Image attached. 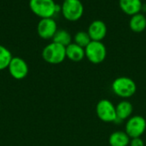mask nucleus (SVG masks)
Listing matches in <instances>:
<instances>
[{
	"label": "nucleus",
	"mask_w": 146,
	"mask_h": 146,
	"mask_svg": "<svg viewBox=\"0 0 146 146\" xmlns=\"http://www.w3.org/2000/svg\"><path fill=\"white\" fill-rule=\"evenodd\" d=\"M112 90L117 96L127 100L136 93L137 85L132 78L122 76L113 81Z\"/></svg>",
	"instance_id": "1"
},
{
	"label": "nucleus",
	"mask_w": 146,
	"mask_h": 146,
	"mask_svg": "<svg viewBox=\"0 0 146 146\" xmlns=\"http://www.w3.org/2000/svg\"><path fill=\"white\" fill-rule=\"evenodd\" d=\"M42 57L45 62L50 65L61 64L66 59V47L52 41L44 47Z\"/></svg>",
	"instance_id": "2"
},
{
	"label": "nucleus",
	"mask_w": 146,
	"mask_h": 146,
	"mask_svg": "<svg viewBox=\"0 0 146 146\" xmlns=\"http://www.w3.org/2000/svg\"><path fill=\"white\" fill-rule=\"evenodd\" d=\"M86 59L94 65H98L104 62L107 56V49L102 41L92 40L85 48Z\"/></svg>",
	"instance_id": "3"
},
{
	"label": "nucleus",
	"mask_w": 146,
	"mask_h": 146,
	"mask_svg": "<svg viewBox=\"0 0 146 146\" xmlns=\"http://www.w3.org/2000/svg\"><path fill=\"white\" fill-rule=\"evenodd\" d=\"M56 5L54 0H29L31 10L41 18L52 17L56 13Z\"/></svg>",
	"instance_id": "4"
},
{
	"label": "nucleus",
	"mask_w": 146,
	"mask_h": 146,
	"mask_svg": "<svg viewBox=\"0 0 146 146\" xmlns=\"http://www.w3.org/2000/svg\"><path fill=\"white\" fill-rule=\"evenodd\" d=\"M61 11L63 16L71 22L79 20L84 13V5L80 0H64Z\"/></svg>",
	"instance_id": "5"
},
{
	"label": "nucleus",
	"mask_w": 146,
	"mask_h": 146,
	"mask_svg": "<svg viewBox=\"0 0 146 146\" xmlns=\"http://www.w3.org/2000/svg\"><path fill=\"white\" fill-rule=\"evenodd\" d=\"M96 113L99 120L106 123L115 122L117 119L115 106L107 99L100 100L96 106Z\"/></svg>",
	"instance_id": "6"
},
{
	"label": "nucleus",
	"mask_w": 146,
	"mask_h": 146,
	"mask_svg": "<svg viewBox=\"0 0 146 146\" xmlns=\"http://www.w3.org/2000/svg\"><path fill=\"white\" fill-rule=\"evenodd\" d=\"M125 129L130 139L141 138L146 131V120L141 115L132 116L127 120Z\"/></svg>",
	"instance_id": "7"
},
{
	"label": "nucleus",
	"mask_w": 146,
	"mask_h": 146,
	"mask_svg": "<svg viewBox=\"0 0 146 146\" xmlns=\"http://www.w3.org/2000/svg\"><path fill=\"white\" fill-rule=\"evenodd\" d=\"M10 76L16 80L24 79L28 74V65L27 62L20 57H13L8 65Z\"/></svg>",
	"instance_id": "8"
},
{
	"label": "nucleus",
	"mask_w": 146,
	"mask_h": 146,
	"mask_svg": "<svg viewBox=\"0 0 146 146\" xmlns=\"http://www.w3.org/2000/svg\"><path fill=\"white\" fill-rule=\"evenodd\" d=\"M57 31L56 22L52 17L41 18L37 25L38 34L45 40L52 39L56 32Z\"/></svg>",
	"instance_id": "9"
},
{
	"label": "nucleus",
	"mask_w": 146,
	"mask_h": 146,
	"mask_svg": "<svg viewBox=\"0 0 146 146\" xmlns=\"http://www.w3.org/2000/svg\"><path fill=\"white\" fill-rule=\"evenodd\" d=\"M87 32L92 40L102 41L107 34V25L102 20H95L89 25Z\"/></svg>",
	"instance_id": "10"
},
{
	"label": "nucleus",
	"mask_w": 146,
	"mask_h": 146,
	"mask_svg": "<svg viewBox=\"0 0 146 146\" xmlns=\"http://www.w3.org/2000/svg\"><path fill=\"white\" fill-rule=\"evenodd\" d=\"M115 110L117 119L115 121V123L118 121L122 122L127 120L130 117H132L133 112V106L129 101L122 100L115 106Z\"/></svg>",
	"instance_id": "11"
},
{
	"label": "nucleus",
	"mask_w": 146,
	"mask_h": 146,
	"mask_svg": "<svg viewBox=\"0 0 146 146\" xmlns=\"http://www.w3.org/2000/svg\"><path fill=\"white\" fill-rule=\"evenodd\" d=\"M119 5L124 13L132 16L142 10L143 3L141 0H119Z\"/></svg>",
	"instance_id": "12"
},
{
	"label": "nucleus",
	"mask_w": 146,
	"mask_h": 146,
	"mask_svg": "<svg viewBox=\"0 0 146 146\" xmlns=\"http://www.w3.org/2000/svg\"><path fill=\"white\" fill-rule=\"evenodd\" d=\"M86 57L85 48L72 42L66 46V58L73 62H80Z\"/></svg>",
	"instance_id": "13"
},
{
	"label": "nucleus",
	"mask_w": 146,
	"mask_h": 146,
	"mask_svg": "<svg viewBox=\"0 0 146 146\" xmlns=\"http://www.w3.org/2000/svg\"><path fill=\"white\" fill-rule=\"evenodd\" d=\"M130 137L123 131H115L109 138L110 146H128L130 144Z\"/></svg>",
	"instance_id": "14"
},
{
	"label": "nucleus",
	"mask_w": 146,
	"mask_h": 146,
	"mask_svg": "<svg viewBox=\"0 0 146 146\" xmlns=\"http://www.w3.org/2000/svg\"><path fill=\"white\" fill-rule=\"evenodd\" d=\"M131 30L135 33H141L146 28V17L142 13H137L131 16L129 21Z\"/></svg>",
	"instance_id": "15"
},
{
	"label": "nucleus",
	"mask_w": 146,
	"mask_h": 146,
	"mask_svg": "<svg viewBox=\"0 0 146 146\" xmlns=\"http://www.w3.org/2000/svg\"><path fill=\"white\" fill-rule=\"evenodd\" d=\"M52 41L66 47L72 43V36L70 33L65 29H57L52 38Z\"/></svg>",
	"instance_id": "16"
},
{
	"label": "nucleus",
	"mask_w": 146,
	"mask_h": 146,
	"mask_svg": "<svg viewBox=\"0 0 146 146\" xmlns=\"http://www.w3.org/2000/svg\"><path fill=\"white\" fill-rule=\"evenodd\" d=\"M13 58L11 52L3 45H0V71L8 68V65Z\"/></svg>",
	"instance_id": "17"
},
{
	"label": "nucleus",
	"mask_w": 146,
	"mask_h": 146,
	"mask_svg": "<svg viewBox=\"0 0 146 146\" xmlns=\"http://www.w3.org/2000/svg\"><path fill=\"white\" fill-rule=\"evenodd\" d=\"M74 40L75 44L79 45L80 46H81L83 48H86L89 45V43L92 41V39L90 37L88 32L79 31L74 34Z\"/></svg>",
	"instance_id": "18"
},
{
	"label": "nucleus",
	"mask_w": 146,
	"mask_h": 146,
	"mask_svg": "<svg viewBox=\"0 0 146 146\" xmlns=\"http://www.w3.org/2000/svg\"><path fill=\"white\" fill-rule=\"evenodd\" d=\"M129 146H145V142L141 138L131 139Z\"/></svg>",
	"instance_id": "19"
},
{
	"label": "nucleus",
	"mask_w": 146,
	"mask_h": 146,
	"mask_svg": "<svg viewBox=\"0 0 146 146\" xmlns=\"http://www.w3.org/2000/svg\"><path fill=\"white\" fill-rule=\"evenodd\" d=\"M63 1H64V0H63Z\"/></svg>",
	"instance_id": "20"
}]
</instances>
